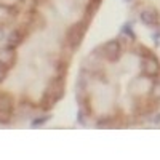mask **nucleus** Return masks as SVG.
Segmentation results:
<instances>
[{
    "mask_svg": "<svg viewBox=\"0 0 160 160\" xmlns=\"http://www.w3.org/2000/svg\"><path fill=\"white\" fill-rule=\"evenodd\" d=\"M62 96H64V77H56V78H53L48 83V87L45 88L43 98L40 101V104H42L45 109H50Z\"/></svg>",
    "mask_w": 160,
    "mask_h": 160,
    "instance_id": "nucleus-1",
    "label": "nucleus"
},
{
    "mask_svg": "<svg viewBox=\"0 0 160 160\" xmlns=\"http://www.w3.org/2000/svg\"><path fill=\"white\" fill-rule=\"evenodd\" d=\"M88 22H90V18L85 16L83 21H78L75 22L74 26H71V29L68 31V34H66V40H68V45L75 50L80 43H82L83 40V35L87 32V28H88Z\"/></svg>",
    "mask_w": 160,
    "mask_h": 160,
    "instance_id": "nucleus-2",
    "label": "nucleus"
},
{
    "mask_svg": "<svg viewBox=\"0 0 160 160\" xmlns=\"http://www.w3.org/2000/svg\"><path fill=\"white\" fill-rule=\"evenodd\" d=\"M15 112V99L8 93H0V123H8Z\"/></svg>",
    "mask_w": 160,
    "mask_h": 160,
    "instance_id": "nucleus-3",
    "label": "nucleus"
},
{
    "mask_svg": "<svg viewBox=\"0 0 160 160\" xmlns=\"http://www.w3.org/2000/svg\"><path fill=\"white\" fill-rule=\"evenodd\" d=\"M102 58H106L111 62H115L120 59V55H122V45H120L118 40H109L108 43H104L102 48Z\"/></svg>",
    "mask_w": 160,
    "mask_h": 160,
    "instance_id": "nucleus-4",
    "label": "nucleus"
},
{
    "mask_svg": "<svg viewBox=\"0 0 160 160\" xmlns=\"http://www.w3.org/2000/svg\"><path fill=\"white\" fill-rule=\"evenodd\" d=\"M141 69H142L146 77L154 78V77H157L160 74V64H158V61L154 56L149 55V56H144V59L141 62Z\"/></svg>",
    "mask_w": 160,
    "mask_h": 160,
    "instance_id": "nucleus-5",
    "label": "nucleus"
},
{
    "mask_svg": "<svg viewBox=\"0 0 160 160\" xmlns=\"http://www.w3.org/2000/svg\"><path fill=\"white\" fill-rule=\"evenodd\" d=\"M15 62H16V51H15V48L7 47V48H3L2 51H0V64H2L3 68L10 69V68L15 66Z\"/></svg>",
    "mask_w": 160,
    "mask_h": 160,
    "instance_id": "nucleus-6",
    "label": "nucleus"
},
{
    "mask_svg": "<svg viewBox=\"0 0 160 160\" xmlns=\"http://www.w3.org/2000/svg\"><path fill=\"white\" fill-rule=\"evenodd\" d=\"M26 34H28V32L24 31V28L15 29V31L10 34V37H8V47H10V48H15V47L21 45L22 40H24V37H26Z\"/></svg>",
    "mask_w": 160,
    "mask_h": 160,
    "instance_id": "nucleus-7",
    "label": "nucleus"
},
{
    "mask_svg": "<svg viewBox=\"0 0 160 160\" xmlns=\"http://www.w3.org/2000/svg\"><path fill=\"white\" fill-rule=\"evenodd\" d=\"M141 21L146 26H154L158 22V13L154 8H146L144 11H141Z\"/></svg>",
    "mask_w": 160,
    "mask_h": 160,
    "instance_id": "nucleus-8",
    "label": "nucleus"
},
{
    "mask_svg": "<svg viewBox=\"0 0 160 160\" xmlns=\"http://www.w3.org/2000/svg\"><path fill=\"white\" fill-rule=\"evenodd\" d=\"M101 2H102V0H90V3L87 5L85 16H87V18H91V16H93V15H95V13L98 11V8H99Z\"/></svg>",
    "mask_w": 160,
    "mask_h": 160,
    "instance_id": "nucleus-9",
    "label": "nucleus"
},
{
    "mask_svg": "<svg viewBox=\"0 0 160 160\" xmlns=\"http://www.w3.org/2000/svg\"><path fill=\"white\" fill-rule=\"evenodd\" d=\"M151 98L155 99L157 102L160 101V82H155L151 88Z\"/></svg>",
    "mask_w": 160,
    "mask_h": 160,
    "instance_id": "nucleus-10",
    "label": "nucleus"
},
{
    "mask_svg": "<svg viewBox=\"0 0 160 160\" xmlns=\"http://www.w3.org/2000/svg\"><path fill=\"white\" fill-rule=\"evenodd\" d=\"M7 68H3V66L2 64H0V83H2L3 82V78H5V75H7Z\"/></svg>",
    "mask_w": 160,
    "mask_h": 160,
    "instance_id": "nucleus-11",
    "label": "nucleus"
},
{
    "mask_svg": "<svg viewBox=\"0 0 160 160\" xmlns=\"http://www.w3.org/2000/svg\"><path fill=\"white\" fill-rule=\"evenodd\" d=\"M3 37H5V29H3V28H0V42L3 40Z\"/></svg>",
    "mask_w": 160,
    "mask_h": 160,
    "instance_id": "nucleus-12",
    "label": "nucleus"
}]
</instances>
